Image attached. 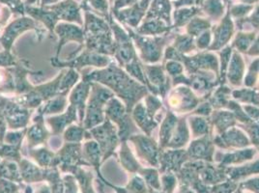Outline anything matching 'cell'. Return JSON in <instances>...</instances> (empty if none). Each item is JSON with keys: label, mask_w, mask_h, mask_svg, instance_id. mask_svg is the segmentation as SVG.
<instances>
[{"label": "cell", "mask_w": 259, "mask_h": 193, "mask_svg": "<svg viewBox=\"0 0 259 193\" xmlns=\"http://www.w3.org/2000/svg\"><path fill=\"white\" fill-rule=\"evenodd\" d=\"M26 131H27V128L22 129V131L7 132L4 136L3 141H5L6 144H9V145L22 147V140L24 138V135H25Z\"/></svg>", "instance_id": "cell-25"}, {"label": "cell", "mask_w": 259, "mask_h": 193, "mask_svg": "<svg viewBox=\"0 0 259 193\" xmlns=\"http://www.w3.org/2000/svg\"><path fill=\"white\" fill-rule=\"evenodd\" d=\"M78 79H79V75L75 69H70L68 72H65L64 75L59 84V94L67 96L70 90L76 85Z\"/></svg>", "instance_id": "cell-22"}, {"label": "cell", "mask_w": 259, "mask_h": 193, "mask_svg": "<svg viewBox=\"0 0 259 193\" xmlns=\"http://www.w3.org/2000/svg\"><path fill=\"white\" fill-rule=\"evenodd\" d=\"M112 96L113 94L108 89L96 82H91V90L88 96L85 116L82 124L84 129H93L104 123L106 120L104 116V108Z\"/></svg>", "instance_id": "cell-3"}, {"label": "cell", "mask_w": 259, "mask_h": 193, "mask_svg": "<svg viewBox=\"0 0 259 193\" xmlns=\"http://www.w3.org/2000/svg\"><path fill=\"white\" fill-rule=\"evenodd\" d=\"M29 29L37 30V24L29 18H21L12 22L8 27H6L5 31L0 38V43H2L4 50L6 52H10L14 41L22 32Z\"/></svg>", "instance_id": "cell-8"}, {"label": "cell", "mask_w": 259, "mask_h": 193, "mask_svg": "<svg viewBox=\"0 0 259 193\" xmlns=\"http://www.w3.org/2000/svg\"><path fill=\"white\" fill-rule=\"evenodd\" d=\"M28 156L33 158L37 161L38 165L41 168H50L54 167V158L55 154L53 151L49 150L48 148H38V149H29Z\"/></svg>", "instance_id": "cell-16"}, {"label": "cell", "mask_w": 259, "mask_h": 193, "mask_svg": "<svg viewBox=\"0 0 259 193\" xmlns=\"http://www.w3.org/2000/svg\"><path fill=\"white\" fill-rule=\"evenodd\" d=\"M18 65V62L16 60V57L12 55L10 52H3L0 53V67H14Z\"/></svg>", "instance_id": "cell-30"}, {"label": "cell", "mask_w": 259, "mask_h": 193, "mask_svg": "<svg viewBox=\"0 0 259 193\" xmlns=\"http://www.w3.org/2000/svg\"><path fill=\"white\" fill-rule=\"evenodd\" d=\"M68 100L66 95H58L54 96L52 100L48 101L45 106H41L38 108V113L42 115H48V114H55L63 112L65 108L67 107Z\"/></svg>", "instance_id": "cell-17"}, {"label": "cell", "mask_w": 259, "mask_h": 193, "mask_svg": "<svg viewBox=\"0 0 259 193\" xmlns=\"http://www.w3.org/2000/svg\"><path fill=\"white\" fill-rule=\"evenodd\" d=\"M89 6L90 8H93V11H96L95 13H100L104 16L108 15V5L107 0H89ZM90 8H88L87 11Z\"/></svg>", "instance_id": "cell-27"}, {"label": "cell", "mask_w": 259, "mask_h": 193, "mask_svg": "<svg viewBox=\"0 0 259 193\" xmlns=\"http://www.w3.org/2000/svg\"><path fill=\"white\" fill-rule=\"evenodd\" d=\"M127 189H129L133 193H145L146 188L144 186L143 181L139 177H135L131 182H130Z\"/></svg>", "instance_id": "cell-29"}, {"label": "cell", "mask_w": 259, "mask_h": 193, "mask_svg": "<svg viewBox=\"0 0 259 193\" xmlns=\"http://www.w3.org/2000/svg\"><path fill=\"white\" fill-rule=\"evenodd\" d=\"M72 174L75 176L76 182H78L81 192L96 193L94 187H93L94 174L92 172L87 171L79 166Z\"/></svg>", "instance_id": "cell-18"}, {"label": "cell", "mask_w": 259, "mask_h": 193, "mask_svg": "<svg viewBox=\"0 0 259 193\" xmlns=\"http://www.w3.org/2000/svg\"><path fill=\"white\" fill-rule=\"evenodd\" d=\"M19 169L22 182L32 183L45 181V169L38 167L26 159H22V161L19 162Z\"/></svg>", "instance_id": "cell-13"}, {"label": "cell", "mask_w": 259, "mask_h": 193, "mask_svg": "<svg viewBox=\"0 0 259 193\" xmlns=\"http://www.w3.org/2000/svg\"><path fill=\"white\" fill-rule=\"evenodd\" d=\"M1 3H5L9 6H11L13 11L20 13V14H23L24 13V9L22 7V3L21 0H0Z\"/></svg>", "instance_id": "cell-31"}, {"label": "cell", "mask_w": 259, "mask_h": 193, "mask_svg": "<svg viewBox=\"0 0 259 193\" xmlns=\"http://www.w3.org/2000/svg\"><path fill=\"white\" fill-rule=\"evenodd\" d=\"M42 8H46L55 13L59 20L77 22L80 25H82L83 23L80 16L79 6L73 0H66L64 2L55 4L53 6H45Z\"/></svg>", "instance_id": "cell-10"}, {"label": "cell", "mask_w": 259, "mask_h": 193, "mask_svg": "<svg viewBox=\"0 0 259 193\" xmlns=\"http://www.w3.org/2000/svg\"><path fill=\"white\" fill-rule=\"evenodd\" d=\"M54 31L59 36V43L57 45L56 57L59 55L60 50L62 49L65 43L70 41H76L77 43H80V46L76 50V52H74L70 55V58H68L69 60L75 58L77 56V54H79L80 50L83 49V42L85 37H84V30H82L80 27L70 23H59L55 26Z\"/></svg>", "instance_id": "cell-7"}, {"label": "cell", "mask_w": 259, "mask_h": 193, "mask_svg": "<svg viewBox=\"0 0 259 193\" xmlns=\"http://www.w3.org/2000/svg\"><path fill=\"white\" fill-rule=\"evenodd\" d=\"M22 186V184H17L16 182L0 177V193L18 192Z\"/></svg>", "instance_id": "cell-26"}, {"label": "cell", "mask_w": 259, "mask_h": 193, "mask_svg": "<svg viewBox=\"0 0 259 193\" xmlns=\"http://www.w3.org/2000/svg\"><path fill=\"white\" fill-rule=\"evenodd\" d=\"M91 166L82 154L81 143H68L55 154L54 167H59L64 173H73L79 166Z\"/></svg>", "instance_id": "cell-4"}, {"label": "cell", "mask_w": 259, "mask_h": 193, "mask_svg": "<svg viewBox=\"0 0 259 193\" xmlns=\"http://www.w3.org/2000/svg\"><path fill=\"white\" fill-rule=\"evenodd\" d=\"M120 158H121V162H122L123 166L127 170H129L130 172H133V173H135V172L139 170L140 166H139L138 162L135 161V159L133 158L131 152H130L128 147L126 146L125 143H123V147H122V149L120 151Z\"/></svg>", "instance_id": "cell-24"}, {"label": "cell", "mask_w": 259, "mask_h": 193, "mask_svg": "<svg viewBox=\"0 0 259 193\" xmlns=\"http://www.w3.org/2000/svg\"><path fill=\"white\" fill-rule=\"evenodd\" d=\"M111 1H112V0H111Z\"/></svg>", "instance_id": "cell-38"}, {"label": "cell", "mask_w": 259, "mask_h": 193, "mask_svg": "<svg viewBox=\"0 0 259 193\" xmlns=\"http://www.w3.org/2000/svg\"><path fill=\"white\" fill-rule=\"evenodd\" d=\"M33 193H52V190H51V187H50L49 184L42 183V184H40V185L36 188L35 192Z\"/></svg>", "instance_id": "cell-32"}, {"label": "cell", "mask_w": 259, "mask_h": 193, "mask_svg": "<svg viewBox=\"0 0 259 193\" xmlns=\"http://www.w3.org/2000/svg\"><path fill=\"white\" fill-rule=\"evenodd\" d=\"M117 193H126V189H122V190H118Z\"/></svg>", "instance_id": "cell-36"}, {"label": "cell", "mask_w": 259, "mask_h": 193, "mask_svg": "<svg viewBox=\"0 0 259 193\" xmlns=\"http://www.w3.org/2000/svg\"><path fill=\"white\" fill-rule=\"evenodd\" d=\"M90 90H91V82L82 80L73 89L69 98L70 105L74 106L77 110L79 126H82L83 124V120L85 116V109H87V101L90 94Z\"/></svg>", "instance_id": "cell-9"}, {"label": "cell", "mask_w": 259, "mask_h": 193, "mask_svg": "<svg viewBox=\"0 0 259 193\" xmlns=\"http://www.w3.org/2000/svg\"><path fill=\"white\" fill-rule=\"evenodd\" d=\"M24 193H33L32 186H30V185H27V186H25Z\"/></svg>", "instance_id": "cell-34"}, {"label": "cell", "mask_w": 259, "mask_h": 193, "mask_svg": "<svg viewBox=\"0 0 259 193\" xmlns=\"http://www.w3.org/2000/svg\"><path fill=\"white\" fill-rule=\"evenodd\" d=\"M82 80L102 83L111 88L127 102L128 109L132 108L134 100L137 96L136 91L138 90V86L125 73L119 70L116 65H109L107 69L98 70L82 75Z\"/></svg>", "instance_id": "cell-1"}, {"label": "cell", "mask_w": 259, "mask_h": 193, "mask_svg": "<svg viewBox=\"0 0 259 193\" xmlns=\"http://www.w3.org/2000/svg\"><path fill=\"white\" fill-rule=\"evenodd\" d=\"M0 177L22 184V179L20 169L18 165L14 163V161L7 160L0 161Z\"/></svg>", "instance_id": "cell-20"}, {"label": "cell", "mask_w": 259, "mask_h": 193, "mask_svg": "<svg viewBox=\"0 0 259 193\" xmlns=\"http://www.w3.org/2000/svg\"><path fill=\"white\" fill-rule=\"evenodd\" d=\"M64 182V193H78V187L76 184V179L74 175H66L63 177Z\"/></svg>", "instance_id": "cell-28"}, {"label": "cell", "mask_w": 259, "mask_h": 193, "mask_svg": "<svg viewBox=\"0 0 259 193\" xmlns=\"http://www.w3.org/2000/svg\"><path fill=\"white\" fill-rule=\"evenodd\" d=\"M63 138L68 143H81L83 139H92V136L82 126L70 125L68 129H65Z\"/></svg>", "instance_id": "cell-19"}, {"label": "cell", "mask_w": 259, "mask_h": 193, "mask_svg": "<svg viewBox=\"0 0 259 193\" xmlns=\"http://www.w3.org/2000/svg\"><path fill=\"white\" fill-rule=\"evenodd\" d=\"M16 193H20V192H19V191H18V192H16Z\"/></svg>", "instance_id": "cell-37"}, {"label": "cell", "mask_w": 259, "mask_h": 193, "mask_svg": "<svg viewBox=\"0 0 259 193\" xmlns=\"http://www.w3.org/2000/svg\"><path fill=\"white\" fill-rule=\"evenodd\" d=\"M45 181L50 183L52 193H64V182L60 178L58 167L45 168Z\"/></svg>", "instance_id": "cell-21"}, {"label": "cell", "mask_w": 259, "mask_h": 193, "mask_svg": "<svg viewBox=\"0 0 259 193\" xmlns=\"http://www.w3.org/2000/svg\"><path fill=\"white\" fill-rule=\"evenodd\" d=\"M34 125L27 129V141H28V149H33L41 144L45 143L50 137V132L45 127L44 115L37 113V115L33 119Z\"/></svg>", "instance_id": "cell-11"}, {"label": "cell", "mask_w": 259, "mask_h": 193, "mask_svg": "<svg viewBox=\"0 0 259 193\" xmlns=\"http://www.w3.org/2000/svg\"><path fill=\"white\" fill-rule=\"evenodd\" d=\"M57 1H59V0H42L41 5H42V7H45V6H48L49 4H54Z\"/></svg>", "instance_id": "cell-33"}, {"label": "cell", "mask_w": 259, "mask_h": 193, "mask_svg": "<svg viewBox=\"0 0 259 193\" xmlns=\"http://www.w3.org/2000/svg\"><path fill=\"white\" fill-rule=\"evenodd\" d=\"M36 1H38V0H27L26 4H27V5H30V4H33V3H35Z\"/></svg>", "instance_id": "cell-35"}, {"label": "cell", "mask_w": 259, "mask_h": 193, "mask_svg": "<svg viewBox=\"0 0 259 193\" xmlns=\"http://www.w3.org/2000/svg\"><path fill=\"white\" fill-rule=\"evenodd\" d=\"M51 63L54 65V67L58 68H70L75 70H80L85 66H95L99 68L107 67L109 63V59L107 56L94 54L85 50L80 55L76 56L73 59H70L69 61L61 62L57 58H55L51 60Z\"/></svg>", "instance_id": "cell-6"}, {"label": "cell", "mask_w": 259, "mask_h": 193, "mask_svg": "<svg viewBox=\"0 0 259 193\" xmlns=\"http://www.w3.org/2000/svg\"><path fill=\"white\" fill-rule=\"evenodd\" d=\"M20 150V146H14L0 142V158H4L7 161H16L18 163L22 161V155Z\"/></svg>", "instance_id": "cell-23"}, {"label": "cell", "mask_w": 259, "mask_h": 193, "mask_svg": "<svg viewBox=\"0 0 259 193\" xmlns=\"http://www.w3.org/2000/svg\"><path fill=\"white\" fill-rule=\"evenodd\" d=\"M89 132L92 138H94L99 144L100 150L102 152V162H104L111 155H113L114 149L118 143V138L115 133V127L111 125L110 120L107 117L102 125L89 129Z\"/></svg>", "instance_id": "cell-5"}, {"label": "cell", "mask_w": 259, "mask_h": 193, "mask_svg": "<svg viewBox=\"0 0 259 193\" xmlns=\"http://www.w3.org/2000/svg\"><path fill=\"white\" fill-rule=\"evenodd\" d=\"M25 11L29 16H31L35 20H38L40 22H44L46 24L47 28L50 30L51 35H54V30L56 26V23L59 21L56 14L51 10H48L46 8H32V7H26Z\"/></svg>", "instance_id": "cell-15"}, {"label": "cell", "mask_w": 259, "mask_h": 193, "mask_svg": "<svg viewBox=\"0 0 259 193\" xmlns=\"http://www.w3.org/2000/svg\"><path fill=\"white\" fill-rule=\"evenodd\" d=\"M76 115H77L76 108L74 106L70 105L63 114L59 116L47 118V122L53 131V135H60L63 131H65V129L68 126H70L73 122L76 121Z\"/></svg>", "instance_id": "cell-12"}, {"label": "cell", "mask_w": 259, "mask_h": 193, "mask_svg": "<svg viewBox=\"0 0 259 193\" xmlns=\"http://www.w3.org/2000/svg\"><path fill=\"white\" fill-rule=\"evenodd\" d=\"M87 51L98 54H115V43L111 39L108 23L91 12H85Z\"/></svg>", "instance_id": "cell-2"}, {"label": "cell", "mask_w": 259, "mask_h": 193, "mask_svg": "<svg viewBox=\"0 0 259 193\" xmlns=\"http://www.w3.org/2000/svg\"><path fill=\"white\" fill-rule=\"evenodd\" d=\"M82 154H83V158L84 160L95 168V170L97 172L98 177L99 179H101L102 181L106 182L104 180V178L102 177L101 173H100V162H101V157H102V152L100 150L99 144L95 140H89L87 143H84L82 145Z\"/></svg>", "instance_id": "cell-14"}]
</instances>
